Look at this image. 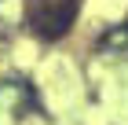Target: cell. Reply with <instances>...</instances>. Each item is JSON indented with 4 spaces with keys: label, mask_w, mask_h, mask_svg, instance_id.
Masks as SVG:
<instances>
[{
    "label": "cell",
    "mask_w": 128,
    "mask_h": 125,
    "mask_svg": "<svg viewBox=\"0 0 128 125\" xmlns=\"http://www.w3.org/2000/svg\"><path fill=\"white\" fill-rule=\"evenodd\" d=\"M73 19H77V0H33L30 4V26L44 40L66 37Z\"/></svg>",
    "instance_id": "1"
}]
</instances>
